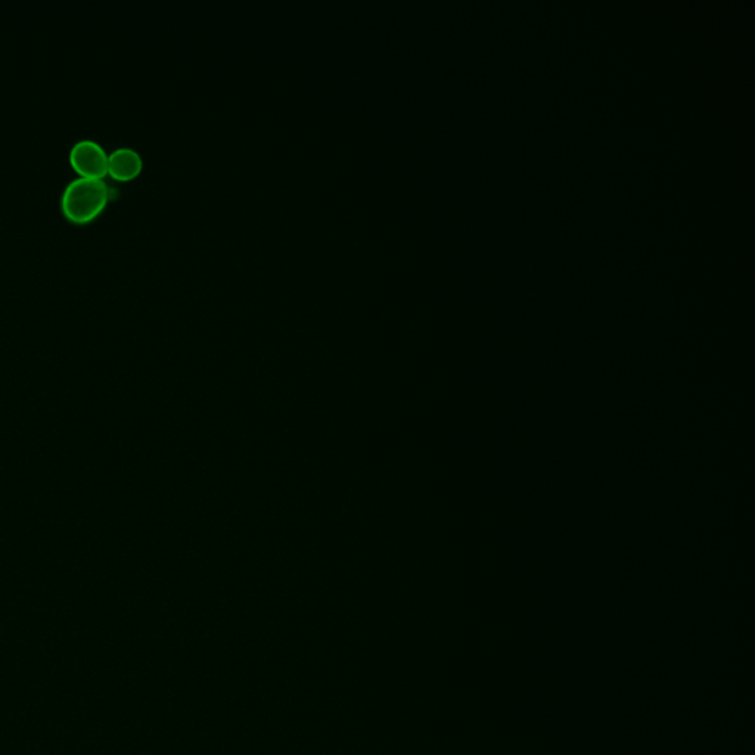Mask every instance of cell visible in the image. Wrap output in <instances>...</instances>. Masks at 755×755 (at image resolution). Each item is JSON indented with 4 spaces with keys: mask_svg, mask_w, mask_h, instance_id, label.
I'll return each instance as SVG.
<instances>
[{
    "mask_svg": "<svg viewBox=\"0 0 755 755\" xmlns=\"http://www.w3.org/2000/svg\"><path fill=\"white\" fill-rule=\"evenodd\" d=\"M144 167V160L136 149L121 146L108 154V175L117 180L135 179Z\"/></svg>",
    "mask_w": 755,
    "mask_h": 755,
    "instance_id": "3957f363",
    "label": "cell"
},
{
    "mask_svg": "<svg viewBox=\"0 0 755 755\" xmlns=\"http://www.w3.org/2000/svg\"><path fill=\"white\" fill-rule=\"evenodd\" d=\"M70 163L83 177L104 179L108 175V154L104 146L93 139H82L71 146Z\"/></svg>",
    "mask_w": 755,
    "mask_h": 755,
    "instance_id": "7a4b0ae2",
    "label": "cell"
},
{
    "mask_svg": "<svg viewBox=\"0 0 755 755\" xmlns=\"http://www.w3.org/2000/svg\"><path fill=\"white\" fill-rule=\"evenodd\" d=\"M110 197L111 188L104 179L76 177L62 192V213L74 223L92 222L107 207Z\"/></svg>",
    "mask_w": 755,
    "mask_h": 755,
    "instance_id": "6da1fadb",
    "label": "cell"
}]
</instances>
